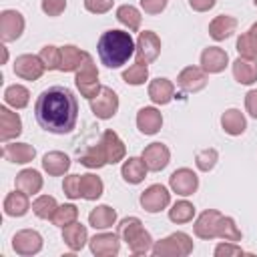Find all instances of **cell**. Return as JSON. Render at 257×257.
I'll return each instance as SVG.
<instances>
[{"label":"cell","instance_id":"816d5d0a","mask_svg":"<svg viewBox=\"0 0 257 257\" xmlns=\"http://www.w3.org/2000/svg\"><path fill=\"white\" fill-rule=\"evenodd\" d=\"M215 4H217V0H189V6L195 12H209Z\"/></svg>","mask_w":257,"mask_h":257},{"label":"cell","instance_id":"30bf717a","mask_svg":"<svg viewBox=\"0 0 257 257\" xmlns=\"http://www.w3.org/2000/svg\"><path fill=\"white\" fill-rule=\"evenodd\" d=\"M24 16L18 10H2L0 12V38L2 42H12L24 32Z\"/></svg>","mask_w":257,"mask_h":257},{"label":"cell","instance_id":"4fadbf2b","mask_svg":"<svg viewBox=\"0 0 257 257\" xmlns=\"http://www.w3.org/2000/svg\"><path fill=\"white\" fill-rule=\"evenodd\" d=\"M141 159L145 161V165H147L149 171L159 173V171H163V169L169 165V161H171V151H169V147L163 145V143H151V145H147V147L143 149Z\"/></svg>","mask_w":257,"mask_h":257},{"label":"cell","instance_id":"cb8c5ba5","mask_svg":"<svg viewBox=\"0 0 257 257\" xmlns=\"http://www.w3.org/2000/svg\"><path fill=\"white\" fill-rule=\"evenodd\" d=\"M28 197H30V195H26V193L20 191V189L8 193L6 199H4V213H6L8 217H24V215L28 213V209H30Z\"/></svg>","mask_w":257,"mask_h":257},{"label":"cell","instance_id":"60d3db41","mask_svg":"<svg viewBox=\"0 0 257 257\" xmlns=\"http://www.w3.org/2000/svg\"><path fill=\"white\" fill-rule=\"evenodd\" d=\"M147 78H149V68H147V64H141V62L131 64V66L122 72V80H124L126 84H133V86L145 84Z\"/></svg>","mask_w":257,"mask_h":257},{"label":"cell","instance_id":"ee69618b","mask_svg":"<svg viewBox=\"0 0 257 257\" xmlns=\"http://www.w3.org/2000/svg\"><path fill=\"white\" fill-rule=\"evenodd\" d=\"M217 161H219V153H217L215 149H203V151H199L197 157H195V165H197V169L203 171V173L213 171L215 165H217Z\"/></svg>","mask_w":257,"mask_h":257},{"label":"cell","instance_id":"9a60e30c","mask_svg":"<svg viewBox=\"0 0 257 257\" xmlns=\"http://www.w3.org/2000/svg\"><path fill=\"white\" fill-rule=\"evenodd\" d=\"M221 217H223V215H221L219 211H215V209L203 211V213L197 217L195 225H193L195 235H197L199 239H205V241L215 239L217 233H219V221H221Z\"/></svg>","mask_w":257,"mask_h":257},{"label":"cell","instance_id":"836d02e7","mask_svg":"<svg viewBox=\"0 0 257 257\" xmlns=\"http://www.w3.org/2000/svg\"><path fill=\"white\" fill-rule=\"evenodd\" d=\"M104 191V185H102V179L92 175V173H86V175H80V197L86 199V201H96Z\"/></svg>","mask_w":257,"mask_h":257},{"label":"cell","instance_id":"484cf974","mask_svg":"<svg viewBox=\"0 0 257 257\" xmlns=\"http://www.w3.org/2000/svg\"><path fill=\"white\" fill-rule=\"evenodd\" d=\"M175 96V86L169 78H155L149 84V98L155 104H169Z\"/></svg>","mask_w":257,"mask_h":257},{"label":"cell","instance_id":"f907efd6","mask_svg":"<svg viewBox=\"0 0 257 257\" xmlns=\"http://www.w3.org/2000/svg\"><path fill=\"white\" fill-rule=\"evenodd\" d=\"M245 108L253 118H257V88H253L245 94Z\"/></svg>","mask_w":257,"mask_h":257},{"label":"cell","instance_id":"f6af8a7d","mask_svg":"<svg viewBox=\"0 0 257 257\" xmlns=\"http://www.w3.org/2000/svg\"><path fill=\"white\" fill-rule=\"evenodd\" d=\"M62 191L68 199H78L80 197V175H68L64 177Z\"/></svg>","mask_w":257,"mask_h":257},{"label":"cell","instance_id":"9c48e42d","mask_svg":"<svg viewBox=\"0 0 257 257\" xmlns=\"http://www.w3.org/2000/svg\"><path fill=\"white\" fill-rule=\"evenodd\" d=\"M171 203V193L163 185H151L141 193V207L147 213H159Z\"/></svg>","mask_w":257,"mask_h":257},{"label":"cell","instance_id":"ffe728a7","mask_svg":"<svg viewBox=\"0 0 257 257\" xmlns=\"http://www.w3.org/2000/svg\"><path fill=\"white\" fill-rule=\"evenodd\" d=\"M163 126V114L155 106H145L137 112V128L143 135H157Z\"/></svg>","mask_w":257,"mask_h":257},{"label":"cell","instance_id":"52a82bcc","mask_svg":"<svg viewBox=\"0 0 257 257\" xmlns=\"http://www.w3.org/2000/svg\"><path fill=\"white\" fill-rule=\"evenodd\" d=\"M159 54H161V38L153 30L141 32L139 38H137V50H135L137 62L151 64L159 58Z\"/></svg>","mask_w":257,"mask_h":257},{"label":"cell","instance_id":"7dc6e473","mask_svg":"<svg viewBox=\"0 0 257 257\" xmlns=\"http://www.w3.org/2000/svg\"><path fill=\"white\" fill-rule=\"evenodd\" d=\"M243 253L245 251L239 245H235L233 241H223L215 247V257H231V255H243Z\"/></svg>","mask_w":257,"mask_h":257},{"label":"cell","instance_id":"7a4b0ae2","mask_svg":"<svg viewBox=\"0 0 257 257\" xmlns=\"http://www.w3.org/2000/svg\"><path fill=\"white\" fill-rule=\"evenodd\" d=\"M135 50H137V42L133 40L131 32L114 30V28L102 32L96 44L98 58L106 68H120L122 64L128 62L131 56H135Z\"/></svg>","mask_w":257,"mask_h":257},{"label":"cell","instance_id":"f1b7e54d","mask_svg":"<svg viewBox=\"0 0 257 257\" xmlns=\"http://www.w3.org/2000/svg\"><path fill=\"white\" fill-rule=\"evenodd\" d=\"M84 50L76 48L74 44H64L60 46V68L62 72H76L84 60Z\"/></svg>","mask_w":257,"mask_h":257},{"label":"cell","instance_id":"d6a6232c","mask_svg":"<svg viewBox=\"0 0 257 257\" xmlns=\"http://www.w3.org/2000/svg\"><path fill=\"white\" fill-rule=\"evenodd\" d=\"M116 223V211L108 205H98L88 213V225L94 229H108Z\"/></svg>","mask_w":257,"mask_h":257},{"label":"cell","instance_id":"b9f144b4","mask_svg":"<svg viewBox=\"0 0 257 257\" xmlns=\"http://www.w3.org/2000/svg\"><path fill=\"white\" fill-rule=\"evenodd\" d=\"M217 237L223 239V241L237 243V241H241V231H239V227L235 225V221L231 217H225L223 215L221 221H219V233H217Z\"/></svg>","mask_w":257,"mask_h":257},{"label":"cell","instance_id":"277c9868","mask_svg":"<svg viewBox=\"0 0 257 257\" xmlns=\"http://www.w3.org/2000/svg\"><path fill=\"white\" fill-rule=\"evenodd\" d=\"M151 253L155 257H187L193 253V239L187 233L177 231L161 241H155Z\"/></svg>","mask_w":257,"mask_h":257},{"label":"cell","instance_id":"c3c4849f","mask_svg":"<svg viewBox=\"0 0 257 257\" xmlns=\"http://www.w3.org/2000/svg\"><path fill=\"white\" fill-rule=\"evenodd\" d=\"M114 0H84V8L92 14H106L112 8Z\"/></svg>","mask_w":257,"mask_h":257},{"label":"cell","instance_id":"3957f363","mask_svg":"<svg viewBox=\"0 0 257 257\" xmlns=\"http://www.w3.org/2000/svg\"><path fill=\"white\" fill-rule=\"evenodd\" d=\"M116 233L118 237L128 245L133 255H145L153 249V237L151 233L143 227L139 217H124L118 225H116Z\"/></svg>","mask_w":257,"mask_h":257},{"label":"cell","instance_id":"5bb4252c","mask_svg":"<svg viewBox=\"0 0 257 257\" xmlns=\"http://www.w3.org/2000/svg\"><path fill=\"white\" fill-rule=\"evenodd\" d=\"M207 72L201 66H187L177 76V84L183 92H199L207 86Z\"/></svg>","mask_w":257,"mask_h":257},{"label":"cell","instance_id":"74e56055","mask_svg":"<svg viewBox=\"0 0 257 257\" xmlns=\"http://www.w3.org/2000/svg\"><path fill=\"white\" fill-rule=\"evenodd\" d=\"M56 209H58V203H56V199L50 197V195H40V197H36L34 203H32V213H34L38 219H52V215H54Z\"/></svg>","mask_w":257,"mask_h":257},{"label":"cell","instance_id":"4dcf8cb0","mask_svg":"<svg viewBox=\"0 0 257 257\" xmlns=\"http://www.w3.org/2000/svg\"><path fill=\"white\" fill-rule=\"evenodd\" d=\"M221 126H223V131H225L227 135L239 137V135L245 133L247 120H245V116H243V112H241L239 108H229V110H225V112L221 114Z\"/></svg>","mask_w":257,"mask_h":257},{"label":"cell","instance_id":"1f68e13d","mask_svg":"<svg viewBox=\"0 0 257 257\" xmlns=\"http://www.w3.org/2000/svg\"><path fill=\"white\" fill-rule=\"evenodd\" d=\"M78 163L84 165V167H88V169H100V167L108 165L100 139H98V143H92L82 153H78Z\"/></svg>","mask_w":257,"mask_h":257},{"label":"cell","instance_id":"5b68a950","mask_svg":"<svg viewBox=\"0 0 257 257\" xmlns=\"http://www.w3.org/2000/svg\"><path fill=\"white\" fill-rule=\"evenodd\" d=\"M74 82H76V88L80 90V94L84 98H94L100 90V82H98V70H96V64H94V58L86 52L84 54V60L80 64V68L76 70V76H74Z\"/></svg>","mask_w":257,"mask_h":257},{"label":"cell","instance_id":"8d00e7d4","mask_svg":"<svg viewBox=\"0 0 257 257\" xmlns=\"http://www.w3.org/2000/svg\"><path fill=\"white\" fill-rule=\"evenodd\" d=\"M141 18H143L141 12L131 4H122V6L116 8V20L122 26H126L131 32H137L141 28Z\"/></svg>","mask_w":257,"mask_h":257},{"label":"cell","instance_id":"7bdbcfd3","mask_svg":"<svg viewBox=\"0 0 257 257\" xmlns=\"http://www.w3.org/2000/svg\"><path fill=\"white\" fill-rule=\"evenodd\" d=\"M42 64L46 66V70H58L60 68V48L58 46H52V44H46L40 48L38 52Z\"/></svg>","mask_w":257,"mask_h":257},{"label":"cell","instance_id":"e0dca14e","mask_svg":"<svg viewBox=\"0 0 257 257\" xmlns=\"http://www.w3.org/2000/svg\"><path fill=\"white\" fill-rule=\"evenodd\" d=\"M229 64V56L223 48L219 46H209L201 52V68L207 72V74H217V72H223L225 66Z\"/></svg>","mask_w":257,"mask_h":257},{"label":"cell","instance_id":"6da1fadb","mask_svg":"<svg viewBox=\"0 0 257 257\" xmlns=\"http://www.w3.org/2000/svg\"><path fill=\"white\" fill-rule=\"evenodd\" d=\"M34 116L40 128L54 135H68L78 120V100L68 86H48L36 96Z\"/></svg>","mask_w":257,"mask_h":257},{"label":"cell","instance_id":"f5cc1de1","mask_svg":"<svg viewBox=\"0 0 257 257\" xmlns=\"http://www.w3.org/2000/svg\"><path fill=\"white\" fill-rule=\"evenodd\" d=\"M2 48V62H6V58H8V50L4 48V46H0Z\"/></svg>","mask_w":257,"mask_h":257},{"label":"cell","instance_id":"d6986e66","mask_svg":"<svg viewBox=\"0 0 257 257\" xmlns=\"http://www.w3.org/2000/svg\"><path fill=\"white\" fill-rule=\"evenodd\" d=\"M22 133V120L18 112H12L8 106H0V141L8 143Z\"/></svg>","mask_w":257,"mask_h":257},{"label":"cell","instance_id":"f546056e","mask_svg":"<svg viewBox=\"0 0 257 257\" xmlns=\"http://www.w3.org/2000/svg\"><path fill=\"white\" fill-rule=\"evenodd\" d=\"M42 183H44V181H42V177H40V173H38L36 169H24V171H20V173L16 175V179H14L16 189L24 191L26 195H36V193H40Z\"/></svg>","mask_w":257,"mask_h":257},{"label":"cell","instance_id":"681fc988","mask_svg":"<svg viewBox=\"0 0 257 257\" xmlns=\"http://www.w3.org/2000/svg\"><path fill=\"white\" fill-rule=\"evenodd\" d=\"M169 0H141V8L147 12V14H161L165 8H167Z\"/></svg>","mask_w":257,"mask_h":257},{"label":"cell","instance_id":"44dd1931","mask_svg":"<svg viewBox=\"0 0 257 257\" xmlns=\"http://www.w3.org/2000/svg\"><path fill=\"white\" fill-rule=\"evenodd\" d=\"M2 157L16 165H26L36 157V149L28 143H6L2 149Z\"/></svg>","mask_w":257,"mask_h":257},{"label":"cell","instance_id":"4316f807","mask_svg":"<svg viewBox=\"0 0 257 257\" xmlns=\"http://www.w3.org/2000/svg\"><path fill=\"white\" fill-rule=\"evenodd\" d=\"M42 169L50 177H60L70 169V159H68V155H64L60 151H50L42 157Z\"/></svg>","mask_w":257,"mask_h":257},{"label":"cell","instance_id":"8992f818","mask_svg":"<svg viewBox=\"0 0 257 257\" xmlns=\"http://www.w3.org/2000/svg\"><path fill=\"white\" fill-rule=\"evenodd\" d=\"M88 102H90L92 114H94L96 118H100V120L112 118V116L116 114V110H118V96H116V92H114L112 88H108V86H100L98 94H96L94 98H90Z\"/></svg>","mask_w":257,"mask_h":257},{"label":"cell","instance_id":"83f0119b","mask_svg":"<svg viewBox=\"0 0 257 257\" xmlns=\"http://www.w3.org/2000/svg\"><path fill=\"white\" fill-rule=\"evenodd\" d=\"M147 165H145V161L141 159V157H128L124 163H122V167H120V175H122V179L126 181V183H131V185H139L141 181H145V177H147Z\"/></svg>","mask_w":257,"mask_h":257},{"label":"cell","instance_id":"e575fe53","mask_svg":"<svg viewBox=\"0 0 257 257\" xmlns=\"http://www.w3.org/2000/svg\"><path fill=\"white\" fill-rule=\"evenodd\" d=\"M237 52L239 56L247 58H257V22L251 24V28L237 38Z\"/></svg>","mask_w":257,"mask_h":257},{"label":"cell","instance_id":"f35d334b","mask_svg":"<svg viewBox=\"0 0 257 257\" xmlns=\"http://www.w3.org/2000/svg\"><path fill=\"white\" fill-rule=\"evenodd\" d=\"M193 217H195V207H193V203H189V201H177V203L169 209V219H171L173 223H177V225L189 223V221H193Z\"/></svg>","mask_w":257,"mask_h":257},{"label":"cell","instance_id":"7c38bea8","mask_svg":"<svg viewBox=\"0 0 257 257\" xmlns=\"http://www.w3.org/2000/svg\"><path fill=\"white\" fill-rule=\"evenodd\" d=\"M46 66L38 54H20L14 60V74L24 80H38L44 74Z\"/></svg>","mask_w":257,"mask_h":257},{"label":"cell","instance_id":"bcb514c9","mask_svg":"<svg viewBox=\"0 0 257 257\" xmlns=\"http://www.w3.org/2000/svg\"><path fill=\"white\" fill-rule=\"evenodd\" d=\"M40 8L46 16H60L66 8V0H42Z\"/></svg>","mask_w":257,"mask_h":257},{"label":"cell","instance_id":"7402d4cb","mask_svg":"<svg viewBox=\"0 0 257 257\" xmlns=\"http://www.w3.org/2000/svg\"><path fill=\"white\" fill-rule=\"evenodd\" d=\"M62 241L70 251H80L88 241V231L82 223L74 221V223L62 227Z\"/></svg>","mask_w":257,"mask_h":257},{"label":"cell","instance_id":"d4e9b609","mask_svg":"<svg viewBox=\"0 0 257 257\" xmlns=\"http://www.w3.org/2000/svg\"><path fill=\"white\" fill-rule=\"evenodd\" d=\"M233 76L239 84H253L257 80V60L239 56L233 62Z\"/></svg>","mask_w":257,"mask_h":257},{"label":"cell","instance_id":"603a6c76","mask_svg":"<svg viewBox=\"0 0 257 257\" xmlns=\"http://www.w3.org/2000/svg\"><path fill=\"white\" fill-rule=\"evenodd\" d=\"M235 30H237V20L233 16H229V14H219L209 24V36L213 40H217V42L233 36Z\"/></svg>","mask_w":257,"mask_h":257},{"label":"cell","instance_id":"ab89813d","mask_svg":"<svg viewBox=\"0 0 257 257\" xmlns=\"http://www.w3.org/2000/svg\"><path fill=\"white\" fill-rule=\"evenodd\" d=\"M78 219V209H76V205H72V203H68V205H58V209L54 211V215H52V223L56 225V227H66V225H70V223H74Z\"/></svg>","mask_w":257,"mask_h":257},{"label":"cell","instance_id":"8fae6325","mask_svg":"<svg viewBox=\"0 0 257 257\" xmlns=\"http://www.w3.org/2000/svg\"><path fill=\"white\" fill-rule=\"evenodd\" d=\"M12 249L22 257L36 255L42 249V235L34 229H22L12 237Z\"/></svg>","mask_w":257,"mask_h":257},{"label":"cell","instance_id":"2e32d148","mask_svg":"<svg viewBox=\"0 0 257 257\" xmlns=\"http://www.w3.org/2000/svg\"><path fill=\"white\" fill-rule=\"evenodd\" d=\"M90 251L96 257H112L120 249V237L118 233H96L92 239H88Z\"/></svg>","mask_w":257,"mask_h":257},{"label":"cell","instance_id":"d590c367","mask_svg":"<svg viewBox=\"0 0 257 257\" xmlns=\"http://www.w3.org/2000/svg\"><path fill=\"white\" fill-rule=\"evenodd\" d=\"M28 100H30V92H28V88L26 86H22V84H10L6 90H4V102L8 104V106H12V108H24L26 104H28Z\"/></svg>","mask_w":257,"mask_h":257},{"label":"cell","instance_id":"ac0fdd59","mask_svg":"<svg viewBox=\"0 0 257 257\" xmlns=\"http://www.w3.org/2000/svg\"><path fill=\"white\" fill-rule=\"evenodd\" d=\"M100 143H102V149H104V155H106V163L108 165H114V163H118V161L124 159L126 147H124V143L120 141V137L114 131H110V128L102 131Z\"/></svg>","mask_w":257,"mask_h":257},{"label":"cell","instance_id":"db71d44e","mask_svg":"<svg viewBox=\"0 0 257 257\" xmlns=\"http://www.w3.org/2000/svg\"><path fill=\"white\" fill-rule=\"evenodd\" d=\"M253 4H255V6H257V0H253Z\"/></svg>","mask_w":257,"mask_h":257},{"label":"cell","instance_id":"ba28073f","mask_svg":"<svg viewBox=\"0 0 257 257\" xmlns=\"http://www.w3.org/2000/svg\"><path fill=\"white\" fill-rule=\"evenodd\" d=\"M169 187L173 189V193H177L181 197H189L199 189V177H197V173L193 169L181 167V169L171 173Z\"/></svg>","mask_w":257,"mask_h":257}]
</instances>
